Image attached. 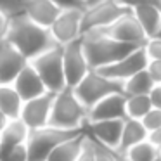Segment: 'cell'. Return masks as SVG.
<instances>
[{"label":"cell","mask_w":161,"mask_h":161,"mask_svg":"<svg viewBox=\"0 0 161 161\" xmlns=\"http://www.w3.org/2000/svg\"><path fill=\"white\" fill-rule=\"evenodd\" d=\"M4 40H7L12 47H16L28 61L42 54L43 50L59 45L47 26L31 21L28 16L19 11L11 14L9 28Z\"/></svg>","instance_id":"6da1fadb"},{"label":"cell","mask_w":161,"mask_h":161,"mask_svg":"<svg viewBox=\"0 0 161 161\" xmlns=\"http://www.w3.org/2000/svg\"><path fill=\"white\" fill-rule=\"evenodd\" d=\"M80 40H81V47H83V54L87 57V63L92 69L111 64L114 61L125 57L132 50H135L137 47H142L111 38L102 31V28H94L81 33Z\"/></svg>","instance_id":"7a4b0ae2"},{"label":"cell","mask_w":161,"mask_h":161,"mask_svg":"<svg viewBox=\"0 0 161 161\" xmlns=\"http://www.w3.org/2000/svg\"><path fill=\"white\" fill-rule=\"evenodd\" d=\"M87 121V108L76 97L73 87H64L56 92L47 125L57 128H83Z\"/></svg>","instance_id":"3957f363"},{"label":"cell","mask_w":161,"mask_h":161,"mask_svg":"<svg viewBox=\"0 0 161 161\" xmlns=\"http://www.w3.org/2000/svg\"><path fill=\"white\" fill-rule=\"evenodd\" d=\"M83 128H57L52 125H43L40 128L30 130L26 147H28V159L43 161L49 159V154L59 146L63 140L78 135Z\"/></svg>","instance_id":"277c9868"},{"label":"cell","mask_w":161,"mask_h":161,"mask_svg":"<svg viewBox=\"0 0 161 161\" xmlns=\"http://www.w3.org/2000/svg\"><path fill=\"white\" fill-rule=\"evenodd\" d=\"M73 90L88 111V108H92L95 102L101 101L106 95L114 94V92H121L123 94V81L108 78L104 75H101L97 69L90 68L87 71V75L73 87Z\"/></svg>","instance_id":"5b68a950"},{"label":"cell","mask_w":161,"mask_h":161,"mask_svg":"<svg viewBox=\"0 0 161 161\" xmlns=\"http://www.w3.org/2000/svg\"><path fill=\"white\" fill-rule=\"evenodd\" d=\"M30 64L36 69L49 92H59L64 87H68L63 66V45H56L52 49L43 50L42 54L30 59Z\"/></svg>","instance_id":"8992f818"},{"label":"cell","mask_w":161,"mask_h":161,"mask_svg":"<svg viewBox=\"0 0 161 161\" xmlns=\"http://www.w3.org/2000/svg\"><path fill=\"white\" fill-rule=\"evenodd\" d=\"M128 11L132 9L121 4L119 0H101L97 4L87 5L81 16V33L94 28H104Z\"/></svg>","instance_id":"52a82bcc"},{"label":"cell","mask_w":161,"mask_h":161,"mask_svg":"<svg viewBox=\"0 0 161 161\" xmlns=\"http://www.w3.org/2000/svg\"><path fill=\"white\" fill-rule=\"evenodd\" d=\"M81 16H83V9H61V12L49 26L50 33L59 45L69 43L81 36Z\"/></svg>","instance_id":"ba28073f"},{"label":"cell","mask_w":161,"mask_h":161,"mask_svg":"<svg viewBox=\"0 0 161 161\" xmlns=\"http://www.w3.org/2000/svg\"><path fill=\"white\" fill-rule=\"evenodd\" d=\"M63 66H64V76H66L68 87H75L87 75V71L90 69L87 57L83 54V47H81L80 38L63 45Z\"/></svg>","instance_id":"9c48e42d"},{"label":"cell","mask_w":161,"mask_h":161,"mask_svg":"<svg viewBox=\"0 0 161 161\" xmlns=\"http://www.w3.org/2000/svg\"><path fill=\"white\" fill-rule=\"evenodd\" d=\"M147 54L144 50V47H137L135 50H132L130 54H126L125 57L114 61L111 64H106V66L97 68V71L101 75L108 78H113V80H119L125 81L126 78H130L132 75H135L137 71L144 69L147 64Z\"/></svg>","instance_id":"30bf717a"},{"label":"cell","mask_w":161,"mask_h":161,"mask_svg":"<svg viewBox=\"0 0 161 161\" xmlns=\"http://www.w3.org/2000/svg\"><path fill=\"white\" fill-rule=\"evenodd\" d=\"M102 31L114 40H119V42H125V43H133V45H144L147 40L142 26L137 21V18L133 16L132 11L125 12L116 21H113L111 25L104 26Z\"/></svg>","instance_id":"8fae6325"},{"label":"cell","mask_w":161,"mask_h":161,"mask_svg":"<svg viewBox=\"0 0 161 161\" xmlns=\"http://www.w3.org/2000/svg\"><path fill=\"white\" fill-rule=\"evenodd\" d=\"M54 95H56V92L47 90V92L36 95L33 99L23 101V108H21L19 118L28 125L30 130L40 128V126L49 123V114H50V108H52Z\"/></svg>","instance_id":"7c38bea8"},{"label":"cell","mask_w":161,"mask_h":161,"mask_svg":"<svg viewBox=\"0 0 161 161\" xmlns=\"http://www.w3.org/2000/svg\"><path fill=\"white\" fill-rule=\"evenodd\" d=\"M125 94L114 92L101 101H97L87 111V121H97V119H125ZM85 121V123H87Z\"/></svg>","instance_id":"4fadbf2b"},{"label":"cell","mask_w":161,"mask_h":161,"mask_svg":"<svg viewBox=\"0 0 161 161\" xmlns=\"http://www.w3.org/2000/svg\"><path fill=\"white\" fill-rule=\"evenodd\" d=\"M28 59L7 40H0V83H12Z\"/></svg>","instance_id":"5bb4252c"},{"label":"cell","mask_w":161,"mask_h":161,"mask_svg":"<svg viewBox=\"0 0 161 161\" xmlns=\"http://www.w3.org/2000/svg\"><path fill=\"white\" fill-rule=\"evenodd\" d=\"M125 119H97V121H87L83 125V130L104 142L106 146L114 147L118 151L119 139H121V130Z\"/></svg>","instance_id":"9a60e30c"},{"label":"cell","mask_w":161,"mask_h":161,"mask_svg":"<svg viewBox=\"0 0 161 161\" xmlns=\"http://www.w3.org/2000/svg\"><path fill=\"white\" fill-rule=\"evenodd\" d=\"M19 12L28 16L31 21L49 28L56 19V16L61 12V7L54 4L52 0H21Z\"/></svg>","instance_id":"2e32d148"},{"label":"cell","mask_w":161,"mask_h":161,"mask_svg":"<svg viewBox=\"0 0 161 161\" xmlns=\"http://www.w3.org/2000/svg\"><path fill=\"white\" fill-rule=\"evenodd\" d=\"M12 87L16 88V92L19 94V97H21L23 101H28V99H33V97H36V95L47 92L40 75L36 73V69L30 64V61L18 73V76L14 78Z\"/></svg>","instance_id":"e0dca14e"},{"label":"cell","mask_w":161,"mask_h":161,"mask_svg":"<svg viewBox=\"0 0 161 161\" xmlns=\"http://www.w3.org/2000/svg\"><path fill=\"white\" fill-rule=\"evenodd\" d=\"M30 128L21 118H11L0 130V159H5L12 147L26 142Z\"/></svg>","instance_id":"ac0fdd59"},{"label":"cell","mask_w":161,"mask_h":161,"mask_svg":"<svg viewBox=\"0 0 161 161\" xmlns=\"http://www.w3.org/2000/svg\"><path fill=\"white\" fill-rule=\"evenodd\" d=\"M147 128L144 126V123L140 119L135 118H125L123 121V130H121V139H119V146H118V153L121 154L128 149L130 146L140 142V140L147 139Z\"/></svg>","instance_id":"d6986e66"},{"label":"cell","mask_w":161,"mask_h":161,"mask_svg":"<svg viewBox=\"0 0 161 161\" xmlns=\"http://www.w3.org/2000/svg\"><path fill=\"white\" fill-rule=\"evenodd\" d=\"M132 12L140 23L147 38L156 35L161 25V9H158L156 5H135L132 7Z\"/></svg>","instance_id":"ffe728a7"},{"label":"cell","mask_w":161,"mask_h":161,"mask_svg":"<svg viewBox=\"0 0 161 161\" xmlns=\"http://www.w3.org/2000/svg\"><path fill=\"white\" fill-rule=\"evenodd\" d=\"M23 108V99L12 87V83H0V111L9 119L19 118Z\"/></svg>","instance_id":"44dd1931"},{"label":"cell","mask_w":161,"mask_h":161,"mask_svg":"<svg viewBox=\"0 0 161 161\" xmlns=\"http://www.w3.org/2000/svg\"><path fill=\"white\" fill-rule=\"evenodd\" d=\"M81 139H83V132L63 140L49 154V161H75V159H78L80 158V151H81Z\"/></svg>","instance_id":"7402d4cb"},{"label":"cell","mask_w":161,"mask_h":161,"mask_svg":"<svg viewBox=\"0 0 161 161\" xmlns=\"http://www.w3.org/2000/svg\"><path fill=\"white\" fill-rule=\"evenodd\" d=\"M154 81L149 76V73L146 71V68L140 71H137L135 75H132L130 78H126L123 81V94L125 95H135V94H149V90L153 88Z\"/></svg>","instance_id":"603a6c76"},{"label":"cell","mask_w":161,"mask_h":161,"mask_svg":"<svg viewBox=\"0 0 161 161\" xmlns=\"http://www.w3.org/2000/svg\"><path fill=\"white\" fill-rule=\"evenodd\" d=\"M158 147L151 142L149 139H144L140 142L130 146L128 149L123 153V159L130 161H154L156 159Z\"/></svg>","instance_id":"cb8c5ba5"},{"label":"cell","mask_w":161,"mask_h":161,"mask_svg":"<svg viewBox=\"0 0 161 161\" xmlns=\"http://www.w3.org/2000/svg\"><path fill=\"white\" fill-rule=\"evenodd\" d=\"M153 108L147 94H135V95H125V111L126 118L142 119L146 113Z\"/></svg>","instance_id":"d4e9b609"},{"label":"cell","mask_w":161,"mask_h":161,"mask_svg":"<svg viewBox=\"0 0 161 161\" xmlns=\"http://www.w3.org/2000/svg\"><path fill=\"white\" fill-rule=\"evenodd\" d=\"M140 121L144 123L147 132H151V130H154V128H159L161 126V109L159 108H151Z\"/></svg>","instance_id":"484cf974"},{"label":"cell","mask_w":161,"mask_h":161,"mask_svg":"<svg viewBox=\"0 0 161 161\" xmlns=\"http://www.w3.org/2000/svg\"><path fill=\"white\" fill-rule=\"evenodd\" d=\"M144 50L147 54V59H161V38L151 36L144 43Z\"/></svg>","instance_id":"4316f807"},{"label":"cell","mask_w":161,"mask_h":161,"mask_svg":"<svg viewBox=\"0 0 161 161\" xmlns=\"http://www.w3.org/2000/svg\"><path fill=\"white\" fill-rule=\"evenodd\" d=\"M26 159H28V147H26V142L18 144L16 147H12L11 153L5 158V161H26Z\"/></svg>","instance_id":"83f0119b"},{"label":"cell","mask_w":161,"mask_h":161,"mask_svg":"<svg viewBox=\"0 0 161 161\" xmlns=\"http://www.w3.org/2000/svg\"><path fill=\"white\" fill-rule=\"evenodd\" d=\"M146 71L154 83H161V59H149L146 64Z\"/></svg>","instance_id":"f1b7e54d"},{"label":"cell","mask_w":161,"mask_h":161,"mask_svg":"<svg viewBox=\"0 0 161 161\" xmlns=\"http://www.w3.org/2000/svg\"><path fill=\"white\" fill-rule=\"evenodd\" d=\"M147 95H149V101L153 104V108L161 109V83H154Z\"/></svg>","instance_id":"f546056e"},{"label":"cell","mask_w":161,"mask_h":161,"mask_svg":"<svg viewBox=\"0 0 161 161\" xmlns=\"http://www.w3.org/2000/svg\"><path fill=\"white\" fill-rule=\"evenodd\" d=\"M119 2L130 9L135 5H156L158 9H161V0H119Z\"/></svg>","instance_id":"4dcf8cb0"},{"label":"cell","mask_w":161,"mask_h":161,"mask_svg":"<svg viewBox=\"0 0 161 161\" xmlns=\"http://www.w3.org/2000/svg\"><path fill=\"white\" fill-rule=\"evenodd\" d=\"M19 2L21 0H0V9L9 14H14L19 11Z\"/></svg>","instance_id":"1f68e13d"},{"label":"cell","mask_w":161,"mask_h":161,"mask_svg":"<svg viewBox=\"0 0 161 161\" xmlns=\"http://www.w3.org/2000/svg\"><path fill=\"white\" fill-rule=\"evenodd\" d=\"M54 4H57L61 9H71V7H78V9H85L83 0H52Z\"/></svg>","instance_id":"d6a6232c"},{"label":"cell","mask_w":161,"mask_h":161,"mask_svg":"<svg viewBox=\"0 0 161 161\" xmlns=\"http://www.w3.org/2000/svg\"><path fill=\"white\" fill-rule=\"evenodd\" d=\"M9 19H11V14L0 9V40L5 38V33H7L9 28Z\"/></svg>","instance_id":"836d02e7"},{"label":"cell","mask_w":161,"mask_h":161,"mask_svg":"<svg viewBox=\"0 0 161 161\" xmlns=\"http://www.w3.org/2000/svg\"><path fill=\"white\" fill-rule=\"evenodd\" d=\"M147 139H149L156 147H161V126H159V128L151 130V132L147 133Z\"/></svg>","instance_id":"e575fe53"},{"label":"cell","mask_w":161,"mask_h":161,"mask_svg":"<svg viewBox=\"0 0 161 161\" xmlns=\"http://www.w3.org/2000/svg\"><path fill=\"white\" fill-rule=\"evenodd\" d=\"M7 121H9V118H7V116H5L2 111H0V130L4 128V126H5V123H7Z\"/></svg>","instance_id":"d590c367"},{"label":"cell","mask_w":161,"mask_h":161,"mask_svg":"<svg viewBox=\"0 0 161 161\" xmlns=\"http://www.w3.org/2000/svg\"><path fill=\"white\" fill-rule=\"evenodd\" d=\"M97 2H101V0H83L85 7H87V5H92V4H97Z\"/></svg>","instance_id":"8d00e7d4"},{"label":"cell","mask_w":161,"mask_h":161,"mask_svg":"<svg viewBox=\"0 0 161 161\" xmlns=\"http://www.w3.org/2000/svg\"><path fill=\"white\" fill-rule=\"evenodd\" d=\"M156 159L161 161V147H158V153H156Z\"/></svg>","instance_id":"74e56055"},{"label":"cell","mask_w":161,"mask_h":161,"mask_svg":"<svg viewBox=\"0 0 161 161\" xmlns=\"http://www.w3.org/2000/svg\"><path fill=\"white\" fill-rule=\"evenodd\" d=\"M154 36H158V38H161V25H159V28H158V31H156V35Z\"/></svg>","instance_id":"f35d334b"}]
</instances>
